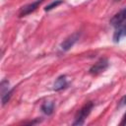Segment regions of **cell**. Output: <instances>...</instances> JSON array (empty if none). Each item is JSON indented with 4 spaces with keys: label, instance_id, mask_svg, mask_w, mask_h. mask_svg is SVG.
Wrapping results in <instances>:
<instances>
[{
    "label": "cell",
    "instance_id": "obj_1",
    "mask_svg": "<svg viewBox=\"0 0 126 126\" xmlns=\"http://www.w3.org/2000/svg\"><path fill=\"white\" fill-rule=\"evenodd\" d=\"M93 106H94V104H93V102H88V103H86L80 110H79V112H78V114H77V116H76V120H75V122L73 123L74 125H82V124H84V120H85V118L91 113V111H92V109H93Z\"/></svg>",
    "mask_w": 126,
    "mask_h": 126
},
{
    "label": "cell",
    "instance_id": "obj_2",
    "mask_svg": "<svg viewBox=\"0 0 126 126\" xmlns=\"http://www.w3.org/2000/svg\"><path fill=\"white\" fill-rule=\"evenodd\" d=\"M79 37H80V33H79V32H74V33H72L71 35H69L68 37H66V38L62 41V43H61V45H60L61 49H62L63 51L69 50V49L77 42V40L79 39Z\"/></svg>",
    "mask_w": 126,
    "mask_h": 126
},
{
    "label": "cell",
    "instance_id": "obj_3",
    "mask_svg": "<svg viewBox=\"0 0 126 126\" xmlns=\"http://www.w3.org/2000/svg\"><path fill=\"white\" fill-rule=\"evenodd\" d=\"M126 36V20L115 27V32L113 33V41L119 42L122 37Z\"/></svg>",
    "mask_w": 126,
    "mask_h": 126
},
{
    "label": "cell",
    "instance_id": "obj_4",
    "mask_svg": "<svg viewBox=\"0 0 126 126\" xmlns=\"http://www.w3.org/2000/svg\"><path fill=\"white\" fill-rule=\"evenodd\" d=\"M108 66V61L104 58H101L100 60H98L91 69H90V73L93 75H97L101 72H103Z\"/></svg>",
    "mask_w": 126,
    "mask_h": 126
},
{
    "label": "cell",
    "instance_id": "obj_5",
    "mask_svg": "<svg viewBox=\"0 0 126 126\" xmlns=\"http://www.w3.org/2000/svg\"><path fill=\"white\" fill-rule=\"evenodd\" d=\"M42 1H43V0H36L35 2H32V3H31V4H29V5H26L25 7H23L22 10H21V12H20V17L29 15V14H31L32 12H33V11L37 8V6H38Z\"/></svg>",
    "mask_w": 126,
    "mask_h": 126
},
{
    "label": "cell",
    "instance_id": "obj_6",
    "mask_svg": "<svg viewBox=\"0 0 126 126\" xmlns=\"http://www.w3.org/2000/svg\"><path fill=\"white\" fill-rule=\"evenodd\" d=\"M126 20V8L121 10L120 12H118L117 14H115L112 19L110 20V24L115 28L116 26H118L119 24H121L122 22H124Z\"/></svg>",
    "mask_w": 126,
    "mask_h": 126
},
{
    "label": "cell",
    "instance_id": "obj_7",
    "mask_svg": "<svg viewBox=\"0 0 126 126\" xmlns=\"http://www.w3.org/2000/svg\"><path fill=\"white\" fill-rule=\"evenodd\" d=\"M67 86V80H66V76H60L57 78V80L55 81L54 85H53V90L54 91H60L62 89H64Z\"/></svg>",
    "mask_w": 126,
    "mask_h": 126
},
{
    "label": "cell",
    "instance_id": "obj_8",
    "mask_svg": "<svg viewBox=\"0 0 126 126\" xmlns=\"http://www.w3.org/2000/svg\"><path fill=\"white\" fill-rule=\"evenodd\" d=\"M53 107H54L53 102H51V101H46V102H44V103L42 104L41 109H42V111H43L45 114H51V113L53 112Z\"/></svg>",
    "mask_w": 126,
    "mask_h": 126
},
{
    "label": "cell",
    "instance_id": "obj_9",
    "mask_svg": "<svg viewBox=\"0 0 126 126\" xmlns=\"http://www.w3.org/2000/svg\"><path fill=\"white\" fill-rule=\"evenodd\" d=\"M62 2H63L62 0H55V1H53L52 3H50L49 5H47V6L44 8V10H45V11H50L51 9H53V8L57 7L58 5H60Z\"/></svg>",
    "mask_w": 126,
    "mask_h": 126
},
{
    "label": "cell",
    "instance_id": "obj_10",
    "mask_svg": "<svg viewBox=\"0 0 126 126\" xmlns=\"http://www.w3.org/2000/svg\"><path fill=\"white\" fill-rule=\"evenodd\" d=\"M120 106H122V105H125L126 104V95L125 96H123L122 98H121V100H120Z\"/></svg>",
    "mask_w": 126,
    "mask_h": 126
},
{
    "label": "cell",
    "instance_id": "obj_11",
    "mask_svg": "<svg viewBox=\"0 0 126 126\" xmlns=\"http://www.w3.org/2000/svg\"><path fill=\"white\" fill-rule=\"evenodd\" d=\"M121 125H125L126 124V113H125V115L123 116V119H122V122L120 123Z\"/></svg>",
    "mask_w": 126,
    "mask_h": 126
},
{
    "label": "cell",
    "instance_id": "obj_12",
    "mask_svg": "<svg viewBox=\"0 0 126 126\" xmlns=\"http://www.w3.org/2000/svg\"><path fill=\"white\" fill-rule=\"evenodd\" d=\"M115 1H120V0H115Z\"/></svg>",
    "mask_w": 126,
    "mask_h": 126
}]
</instances>
